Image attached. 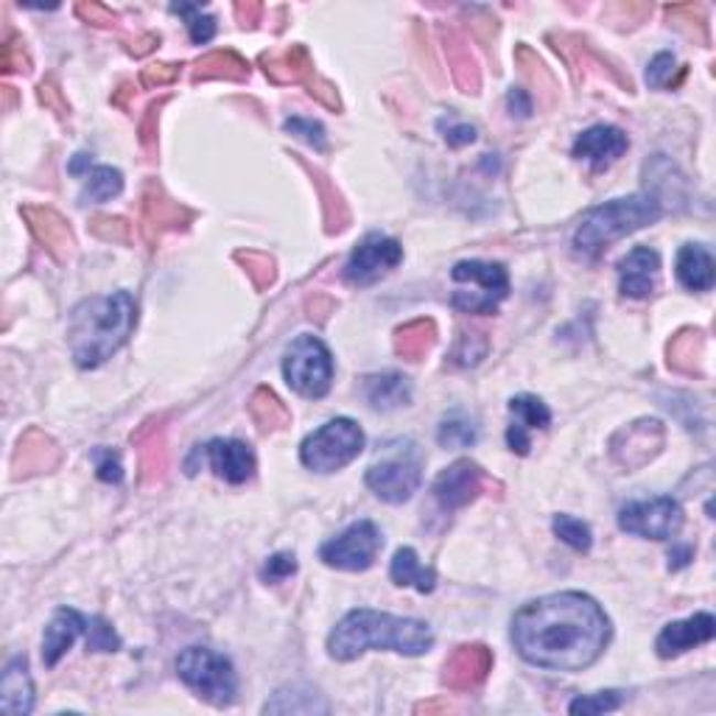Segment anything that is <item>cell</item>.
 Here are the masks:
<instances>
[{
  "label": "cell",
  "instance_id": "obj_1",
  "mask_svg": "<svg viewBox=\"0 0 716 716\" xmlns=\"http://www.w3.org/2000/svg\"><path fill=\"white\" fill-rule=\"evenodd\" d=\"M610 641V619L590 596L565 590L529 601L512 616L518 655L538 669L583 672Z\"/></svg>",
  "mask_w": 716,
  "mask_h": 716
},
{
  "label": "cell",
  "instance_id": "obj_2",
  "mask_svg": "<svg viewBox=\"0 0 716 716\" xmlns=\"http://www.w3.org/2000/svg\"><path fill=\"white\" fill-rule=\"evenodd\" d=\"M138 325V303L129 292L87 297L70 311L67 322V347L76 367L96 370L107 358L116 356Z\"/></svg>",
  "mask_w": 716,
  "mask_h": 716
},
{
  "label": "cell",
  "instance_id": "obj_3",
  "mask_svg": "<svg viewBox=\"0 0 716 716\" xmlns=\"http://www.w3.org/2000/svg\"><path fill=\"white\" fill-rule=\"evenodd\" d=\"M434 647L432 627L420 619L378 614V610H352L336 625L328 638V652L336 661L347 663L365 655L367 650H389L417 658Z\"/></svg>",
  "mask_w": 716,
  "mask_h": 716
},
{
  "label": "cell",
  "instance_id": "obj_4",
  "mask_svg": "<svg viewBox=\"0 0 716 716\" xmlns=\"http://www.w3.org/2000/svg\"><path fill=\"white\" fill-rule=\"evenodd\" d=\"M661 216V199L652 194H632L625 196V199L605 202V205L594 207L583 219L577 236H574V249H577L579 256L594 258L610 241L630 236V232L641 230L647 225H655Z\"/></svg>",
  "mask_w": 716,
  "mask_h": 716
},
{
  "label": "cell",
  "instance_id": "obj_5",
  "mask_svg": "<svg viewBox=\"0 0 716 716\" xmlns=\"http://www.w3.org/2000/svg\"><path fill=\"white\" fill-rule=\"evenodd\" d=\"M176 674L185 686L194 688L196 697L216 705V708H227V705L236 703V669H232L230 658L219 655V652L207 650V647H188L183 655L176 658Z\"/></svg>",
  "mask_w": 716,
  "mask_h": 716
},
{
  "label": "cell",
  "instance_id": "obj_6",
  "mask_svg": "<svg viewBox=\"0 0 716 716\" xmlns=\"http://www.w3.org/2000/svg\"><path fill=\"white\" fill-rule=\"evenodd\" d=\"M361 451H365V432L358 428L356 420L336 417L305 437L300 459L316 474H336L350 465Z\"/></svg>",
  "mask_w": 716,
  "mask_h": 716
},
{
  "label": "cell",
  "instance_id": "obj_7",
  "mask_svg": "<svg viewBox=\"0 0 716 716\" xmlns=\"http://www.w3.org/2000/svg\"><path fill=\"white\" fill-rule=\"evenodd\" d=\"M283 376L297 395L311 398V401L328 395L330 383H334V356L328 345L316 336H297L285 350Z\"/></svg>",
  "mask_w": 716,
  "mask_h": 716
},
{
  "label": "cell",
  "instance_id": "obj_8",
  "mask_svg": "<svg viewBox=\"0 0 716 716\" xmlns=\"http://www.w3.org/2000/svg\"><path fill=\"white\" fill-rule=\"evenodd\" d=\"M454 283H468L474 285L476 292H454L451 303L462 314H496L498 303L510 294V274L501 263H487V261H462L456 263L451 272Z\"/></svg>",
  "mask_w": 716,
  "mask_h": 716
},
{
  "label": "cell",
  "instance_id": "obj_9",
  "mask_svg": "<svg viewBox=\"0 0 716 716\" xmlns=\"http://www.w3.org/2000/svg\"><path fill=\"white\" fill-rule=\"evenodd\" d=\"M261 65L274 85H305V90L330 110H341L339 93L330 82L316 76V67L305 45H292L283 54H263Z\"/></svg>",
  "mask_w": 716,
  "mask_h": 716
},
{
  "label": "cell",
  "instance_id": "obj_10",
  "mask_svg": "<svg viewBox=\"0 0 716 716\" xmlns=\"http://www.w3.org/2000/svg\"><path fill=\"white\" fill-rule=\"evenodd\" d=\"M619 529L647 541H672L683 529V507L672 496L627 501L619 510Z\"/></svg>",
  "mask_w": 716,
  "mask_h": 716
},
{
  "label": "cell",
  "instance_id": "obj_11",
  "mask_svg": "<svg viewBox=\"0 0 716 716\" xmlns=\"http://www.w3.org/2000/svg\"><path fill=\"white\" fill-rule=\"evenodd\" d=\"M381 546V529L372 521H358L352 527H347L341 534H336L334 541L322 543L319 560L328 568L352 571L356 574V571H367L376 563Z\"/></svg>",
  "mask_w": 716,
  "mask_h": 716
},
{
  "label": "cell",
  "instance_id": "obj_12",
  "mask_svg": "<svg viewBox=\"0 0 716 716\" xmlns=\"http://www.w3.org/2000/svg\"><path fill=\"white\" fill-rule=\"evenodd\" d=\"M365 481L381 501H387V505H403V501H409V498L417 492L420 481H423V465H420V456L417 451H414V445L409 443L406 454L376 462V465L367 470Z\"/></svg>",
  "mask_w": 716,
  "mask_h": 716
},
{
  "label": "cell",
  "instance_id": "obj_13",
  "mask_svg": "<svg viewBox=\"0 0 716 716\" xmlns=\"http://www.w3.org/2000/svg\"><path fill=\"white\" fill-rule=\"evenodd\" d=\"M663 443H666V425L655 417H641L610 437V459L627 474L641 470L661 454Z\"/></svg>",
  "mask_w": 716,
  "mask_h": 716
},
{
  "label": "cell",
  "instance_id": "obj_14",
  "mask_svg": "<svg viewBox=\"0 0 716 716\" xmlns=\"http://www.w3.org/2000/svg\"><path fill=\"white\" fill-rule=\"evenodd\" d=\"M403 261V247L395 238L381 236V232H370L365 241L352 249V256L345 263V280L350 285H372L389 274L398 263Z\"/></svg>",
  "mask_w": 716,
  "mask_h": 716
},
{
  "label": "cell",
  "instance_id": "obj_15",
  "mask_svg": "<svg viewBox=\"0 0 716 716\" xmlns=\"http://www.w3.org/2000/svg\"><path fill=\"white\" fill-rule=\"evenodd\" d=\"M490 485H496V481H490V476H487L476 462L459 459L437 476L432 490L434 498H437V505L443 507L445 512H456L462 510V507L474 505L476 498L485 492V487Z\"/></svg>",
  "mask_w": 716,
  "mask_h": 716
},
{
  "label": "cell",
  "instance_id": "obj_16",
  "mask_svg": "<svg viewBox=\"0 0 716 716\" xmlns=\"http://www.w3.org/2000/svg\"><path fill=\"white\" fill-rule=\"evenodd\" d=\"M194 221V213L171 199L158 183H149L143 191V210H140V230L149 243H158L163 232L185 230Z\"/></svg>",
  "mask_w": 716,
  "mask_h": 716
},
{
  "label": "cell",
  "instance_id": "obj_17",
  "mask_svg": "<svg viewBox=\"0 0 716 716\" xmlns=\"http://www.w3.org/2000/svg\"><path fill=\"white\" fill-rule=\"evenodd\" d=\"M492 672V650L485 643H462L443 666V683L451 692H474Z\"/></svg>",
  "mask_w": 716,
  "mask_h": 716
},
{
  "label": "cell",
  "instance_id": "obj_18",
  "mask_svg": "<svg viewBox=\"0 0 716 716\" xmlns=\"http://www.w3.org/2000/svg\"><path fill=\"white\" fill-rule=\"evenodd\" d=\"M62 465V448L54 437H48L40 428H29L20 437L18 448L12 456V476L14 479H31V476L51 474Z\"/></svg>",
  "mask_w": 716,
  "mask_h": 716
},
{
  "label": "cell",
  "instance_id": "obj_19",
  "mask_svg": "<svg viewBox=\"0 0 716 716\" xmlns=\"http://www.w3.org/2000/svg\"><path fill=\"white\" fill-rule=\"evenodd\" d=\"M23 219H25V225H29V230L34 232V238H37V241L48 249L56 261L65 263L67 258L74 256V247H76L74 230H70V225L62 219L59 213L51 210V207L25 205Z\"/></svg>",
  "mask_w": 716,
  "mask_h": 716
},
{
  "label": "cell",
  "instance_id": "obj_20",
  "mask_svg": "<svg viewBox=\"0 0 716 716\" xmlns=\"http://www.w3.org/2000/svg\"><path fill=\"white\" fill-rule=\"evenodd\" d=\"M658 274H661V256L650 247H636L619 263V289L630 300H647L655 294Z\"/></svg>",
  "mask_w": 716,
  "mask_h": 716
},
{
  "label": "cell",
  "instance_id": "obj_21",
  "mask_svg": "<svg viewBox=\"0 0 716 716\" xmlns=\"http://www.w3.org/2000/svg\"><path fill=\"white\" fill-rule=\"evenodd\" d=\"M510 414L512 423L510 428H507V445H510L516 454L527 456L529 448H532L529 434L549 428L552 412H549V406L538 395H518L510 401Z\"/></svg>",
  "mask_w": 716,
  "mask_h": 716
},
{
  "label": "cell",
  "instance_id": "obj_22",
  "mask_svg": "<svg viewBox=\"0 0 716 716\" xmlns=\"http://www.w3.org/2000/svg\"><path fill=\"white\" fill-rule=\"evenodd\" d=\"M205 454L216 476L230 485H243L256 474V451L241 440H210Z\"/></svg>",
  "mask_w": 716,
  "mask_h": 716
},
{
  "label": "cell",
  "instance_id": "obj_23",
  "mask_svg": "<svg viewBox=\"0 0 716 716\" xmlns=\"http://www.w3.org/2000/svg\"><path fill=\"white\" fill-rule=\"evenodd\" d=\"M716 636V619L710 614H694L686 621H672L661 630L655 650L661 658H677L694 650L699 643H708Z\"/></svg>",
  "mask_w": 716,
  "mask_h": 716
},
{
  "label": "cell",
  "instance_id": "obj_24",
  "mask_svg": "<svg viewBox=\"0 0 716 716\" xmlns=\"http://www.w3.org/2000/svg\"><path fill=\"white\" fill-rule=\"evenodd\" d=\"M630 149V140L621 132L619 127H607V123H599V127L585 129L583 134L574 143V158L585 160L594 169H607L610 163L621 158V154Z\"/></svg>",
  "mask_w": 716,
  "mask_h": 716
},
{
  "label": "cell",
  "instance_id": "obj_25",
  "mask_svg": "<svg viewBox=\"0 0 716 716\" xmlns=\"http://www.w3.org/2000/svg\"><path fill=\"white\" fill-rule=\"evenodd\" d=\"M82 632H87V616L76 614V610H70V607H59V610L54 614V619L48 621V627H45V636H43L45 666L54 669L56 663L62 661V655L74 647L76 638H79Z\"/></svg>",
  "mask_w": 716,
  "mask_h": 716
},
{
  "label": "cell",
  "instance_id": "obj_26",
  "mask_svg": "<svg viewBox=\"0 0 716 716\" xmlns=\"http://www.w3.org/2000/svg\"><path fill=\"white\" fill-rule=\"evenodd\" d=\"M132 443L140 454V481L147 487L160 485L169 470V448H165V434L154 420H149L140 432L132 434Z\"/></svg>",
  "mask_w": 716,
  "mask_h": 716
},
{
  "label": "cell",
  "instance_id": "obj_27",
  "mask_svg": "<svg viewBox=\"0 0 716 716\" xmlns=\"http://www.w3.org/2000/svg\"><path fill=\"white\" fill-rule=\"evenodd\" d=\"M674 269H677V280L686 285L688 292H710V289H714V256H710L703 243H686V247H680Z\"/></svg>",
  "mask_w": 716,
  "mask_h": 716
},
{
  "label": "cell",
  "instance_id": "obj_28",
  "mask_svg": "<svg viewBox=\"0 0 716 716\" xmlns=\"http://www.w3.org/2000/svg\"><path fill=\"white\" fill-rule=\"evenodd\" d=\"M445 56H448L451 76H454V85L459 87L462 93H470L476 96L481 87V74H479V59L470 51L468 40L456 34V31H445Z\"/></svg>",
  "mask_w": 716,
  "mask_h": 716
},
{
  "label": "cell",
  "instance_id": "obj_29",
  "mask_svg": "<svg viewBox=\"0 0 716 716\" xmlns=\"http://www.w3.org/2000/svg\"><path fill=\"white\" fill-rule=\"evenodd\" d=\"M0 708L7 714H31L34 708V683H31L25 658H14L0 680Z\"/></svg>",
  "mask_w": 716,
  "mask_h": 716
},
{
  "label": "cell",
  "instance_id": "obj_30",
  "mask_svg": "<svg viewBox=\"0 0 716 716\" xmlns=\"http://www.w3.org/2000/svg\"><path fill=\"white\" fill-rule=\"evenodd\" d=\"M365 395L372 409L392 412V409L409 406L412 401V381L401 372H378L365 381Z\"/></svg>",
  "mask_w": 716,
  "mask_h": 716
},
{
  "label": "cell",
  "instance_id": "obj_31",
  "mask_svg": "<svg viewBox=\"0 0 716 716\" xmlns=\"http://www.w3.org/2000/svg\"><path fill=\"white\" fill-rule=\"evenodd\" d=\"M666 361L674 372L683 376H703L705 336L697 328H683L672 336L666 347Z\"/></svg>",
  "mask_w": 716,
  "mask_h": 716
},
{
  "label": "cell",
  "instance_id": "obj_32",
  "mask_svg": "<svg viewBox=\"0 0 716 716\" xmlns=\"http://www.w3.org/2000/svg\"><path fill=\"white\" fill-rule=\"evenodd\" d=\"M297 163L308 171L311 183H314L316 191H319L322 216H325V230L328 232L347 230V225H350V210H347L345 196H341L339 191H336V185L330 183V176L325 174V171H319V169H314V165L305 163L303 158H297Z\"/></svg>",
  "mask_w": 716,
  "mask_h": 716
},
{
  "label": "cell",
  "instance_id": "obj_33",
  "mask_svg": "<svg viewBox=\"0 0 716 716\" xmlns=\"http://www.w3.org/2000/svg\"><path fill=\"white\" fill-rule=\"evenodd\" d=\"M389 577L392 583L401 585V588H414L420 594H432L437 588V574L434 568H425L420 563L417 552L414 549H398L395 557H392V565H389Z\"/></svg>",
  "mask_w": 716,
  "mask_h": 716
},
{
  "label": "cell",
  "instance_id": "obj_34",
  "mask_svg": "<svg viewBox=\"0 0 716 716\" xmlns=\"http://www.w3.org/2000/svg\"><path fill=\"white\" fill-rule=\"evenodd\" d=\"M249 417L258 425V432H280L292 423V412L285 409V403L274 395L269 387H258L249 398Z\"/></svg>",
  "mask_w": 716,
  "mask_h": 716
},
{
  "label": "cell",
  "instance_id": "obj_35",
  "mask_svg": "<svg viewBox=\"0 0 716 716\" xmlns=\"http://www.w3.org/2000/svg\"><path fill=\"white\" fill-rule=\"evenodd\" d=\"M210 79H225V82L249 79L247 59H241L236 51H213V54L202 56V59L196 62L194 82H210Z\"/></svg>",
  "mask_w": 716,
  "mask_h": 716
},
{
  "label": "cell",
  "instance_id": "obj_36",
  "mask_svg": "<svg viewBox=\"0 0 716 716\" xmlns=\"http://www.w3.org/2000/svg\"><path fill=\"white\" fill-rule=\"evenodd\" d=\"M437 341V325L432 319H412L395 330V352L406 361H420Z\"/></svg>",
  "mask_w": 716,
  "mask_h": 716
},
{
  "label": "cell",
  "instance_id": "obj_37",
  "mask_svg": "<svg viewBox=\"0 0 716 716\" xmlns=\"http://www.w3.org/2000/svg\"><path fill=\"white\" fill-rule=\"evenodd\" d=\"M123 191V174L112 165H98L87 174V183L79 194V205H98V202H110L112 196H121Z\"/></svg>",
  "mask_w": 716,
  "mask_h": 716
},
{
  "label": "cell",
  "instance_id": "obj_38",
  "mask_svg": "<svg viewBox=\"0 0 716 716\" xmlns=\"http://www.w3.org/2000/svg\"><path fill=\"white\" fill-rule=\"evenodd\" d=\"M236 261L241 263L243 272L249 274V280L256 283V289H269V285L278 280V263H274V258H269L267 252H252V249H247V252H236Z\"/></svg>",
  "mask_w": 716,
  "mask_h": 716
},
{
  "label": "cell",
  "instance_id": "obj_39",
  "mask_svg": "<svg viewBox=\"0 0 716 716\" xmlns=\"http://www.w3.org/2000/svg\"><path fill=\"white\" fill-rule=\"evenodd\" d=\"M552 529L560 541L568 543V546L577 549V552H590V546H594V534H590V527L585 521H579V518L554 516Z\"/></svg>",
  "mask_w": 716,
  "mask_h": 716
},
{
  "label": "cell",
  "instance_id": "obj_40",
  "mask_svg": "<svg viewBox=\"0 0 716 716\" xmlns=\"http://www.w3.org/2000/svg\"><path fill=\"white\" fill-rule=\"evenodd\" d=\"M490 350V341L485 334H459L456 339L454 352H451L448 365L451 367H476L481 358Z\"/></svg>",
  "mask_w": 716,
  "mask_h": 716
},
{
  "label": "cell",
  "instance_id": "obj_41",
  "mask_svg": "<svg viewBox=\"0 0 716 716\" xmlns=\"http://www.w3.org/2000/svg\"><path fill=\"white\" fill-rule=\"evenodd\" d=\"M476 437H479L476 425L470 423V420H462V417L443 420V425H440V434H437V440L443 448H468V445L476 443Z\"/></svg>",
  "mask_w": 716,
  "mask_h": 716
},
{
  "label": "cell",
  "instance_id": "obj_42",
  "mask_svg": "<svg viewBox=\"0 0 716 716\" xmlns=\"http://www.w3.org/2000/svg\"><path fill=\"white\" fill-rule=\"evenodd\" d=\"M87 650L90 652H118L121 650V638L112 630V625L101 616H90L87 619Z\"/></svg>",
  "mask_w": 716,
  "mask_h": 716
},
{
  "label": "cell",
  "instance_id": "obj_43",
  "mask_svg": "<svg viewBox=\"0 0 716 716\" xmlns=\"http://www.w3.org/2000/svg\"><path fill=\"white\" fill-rule=\"evenodd\" d=\"M87 230H90L98 241L107 243H129V238H132V227H129V221L121 219V216H93Z\"/></svg>",
  "mask_w": 716,
  "mask_h": 716
},
{
  "label": "cell",
  "instance_id": "obj_44",
  "mask_svg": "<svg viewBox=\"0 0 716 716\" xmlns=\"http://www.w3.org/2000/svg\"><path fill=\"white\" fill-rule=\"evenodd\" d=\"M171 12L185 14V18H188L191 40H194L196 45H205L216 37V29H219V25H216V18H210V14H202V7H174Z\"/></svg>",
  "mask_w": 716,
  "mask_h": 716
},
{
  "label": "cell",
  "instance_id": "obj_45",
  "mask_svg": "<svg viewBox=\"0 0 716 716\" xmlns=\"http://www.w3.org/2000/svg\"><path fill=\"white\" fill-rule=\"evenodd\" d=\"M285 132H292L294 138H300L303 143L314 147L316 152H325L328 149V134H325V127L314 118H289L285 121Z\"/></svg>",
  "mask_w": 716,
  "mask_h": 716
},
{
  "label": "cell",
  "instance_id": "obj_46",
  "mask_svg": "<svg viewBox=\"0 0 716 716\" xmlns=\"http://www.w3.org/2000/svg\"><path fill=\"white\" fill-rule=\"evenodd\" d=\"M621 692H599L590 697H577L568 705L571 714H605V710H616L621 705Z\"/></svg>",
  "mask_w": 716,
  "mask_h": 716
},
{
  "label": "cell",
  "instance_id": "obj_47",
  "mask_svg": "<svg viewBox=\"0 0 716 716\" xmlns=\"http://www.w3.org/2000/svg\"><path fill=\"white\" fill-rule=\"evenodd\" d=\"M294 574H297V557H294V554H289V552L272 554V557L267 560V565L261 568L263 583H269V585L283 583V579L294 577Z\"/></svg>",
  "mask_w": 716,
  "mask_h": 716
},
{
  "label": "cell",
  "instance_id": "obj_48",
  "mask_svg": "<svg viewBox=\"0 0 716 716\" xmlns=\"http://www.w3.org/2000/svg\"><path fill=\"white\" fill-rule=\"evenodd\" d=\"M93 462H96V476L107 485H121L123 481V465L118 459L116 451L96 448L93 451Z\"/></svg>",
  "mask_w": 716,
  "mask_h": 716
},
{
  "label": "cell",
  "instance_id": "obj_49",
  "mask_svg": "<svg viewBox=\"0 0 716 716\" xmlns=\"http://www.w3.org/2000/svg\"><path fill=\"white\" fill-rule=\"evenodd\" d=\"M31 59L23 48V40L20 37H9L0 48V70L3 74H14V70H29Z\"/></svg>",
  "mask_w": 716,
  "mask_h": 716
},
{
  "label": "cell",
  "instance_id": "obj_50",
  "mask_svg": "<svg viewBox=\"0 0 716 716\" xmlns=\"http://www.w3.org/2000/svg\"><path fill=\"white\" fill-rule=\"evenodd\" d=\"M677 67V59L674 54H658L655 59L650 62V70H647V85L650 87H672V74Z\"/></svg>",
  "mask_w": 716,
  "mask_h": 716
},
{
  "label": "cell",
  "instance_id": "obj_51",
  "mask_svg": "<svg viewBox=\"0 0 716 716\" xmlns=\"http://www.w3.org/2000/svg\"><path fill=\"white\" fill-rule=\"evenodd\" d=\"M180 67H183V65H174V62H169V65L143 67V74H140V85H143V87H165V85H171V82L180 79Z\"/></svg>",
  "mask_w": 716,
  "mask_h": 716
},
{
  "label": "cell",
  "instance_id": "obj_52",
  "mask_svg": "<svg viewBox=\"0 0 716 716\" xmlns=\"http://www.w3.org/2000/svg\"><path fill=\"white\" fill-rule=\"evenodd\" d=\"M440 132H443L445 143L454 149H462L468 147V143H474L476 140V127L474 123H454V121H440Z\"/></svg>",
  "mask_w": 716,
  "mask_h": 716
},
{
  "label": "cell",
  "instance_id": "obj_53",
  "mask_svg": "<svg viewBox=\"0 0 716 716\" xmlns=\"http://www.w3.org/2000/svg\"><path fill=\"white\" fill-rule=\"evenodd\" d=\"M76 14L90 25H112L118 20L116 14H112L107 7H101V3H79V7H76Z\"/></svg>",
  "mask_w": 716,
  "mask_h": 716
},
{
  "label": "cell",
  "instance_id": "obj_54",
  "mask_svg": "<svg viewBox=\"0 0 716 716\" xmlns=\"http://www.w3.org/2000/svg\"><path fill=\"white\" fill-rule=\"evenodd\" d=\"M40 101L43 104H48L51 110L56 112V116H70V107H67L65 101H62V93H59V87L54 85V82H43V85H40Z\"/></svg>",
  "mask_w": 716,
  "mask_h": 716
},
{
  "label": "cell",
  "instance_id": "obj_55",
  "mask_svg": "<svg viewBox=\"0 0 716 716\" xmlns=\"http://www.w3.org/2000/svg\"><path fill=\"white\" fill-rule=\"evenodd\" d=\"M165 101L160 104H152L147 110V121L140 123V143L152 152L154 149V134H158V121H160V107H163Z\"/></svg>",
  "mask_w": 716,
  "mask_h": 716
},
{
  "label": "cell",
  "instance_id": "obj_56",
  "mask_svg": "<svg viewBox=\"0 0 716 716\" xmlns=\"http://www.w3.org/2000/svg\"><path fill=\"white\" fill-rule=\"evenodd\" d=\"M507 110L518 118L532 116V98H529V93L521 90V87H512V90L507 93Z\"/></svg>",
  "mask_w": 716,
  "mask_h": 716
},
{
  "label": "cell",
  "instance_id": "obj_57",
  "mask_svg": "<svg viewBox=\"0 0 716 716\" xmlns=\"http://www.w3.org/2000/svg\"><path fill=\"white\" fill-rule=\"evenodd\" d=\"M263 7L256 3V0H247V3H236V18L243 29H256L258 20H261Z\"/></svg>",
  "mask_w": 716,
  "mask_h": 716
},
{
  "label": "cell",
  "instance_id": "obj_58",
  "mask_svg": "<svg viewBox=\"0 0 716 716\" xmlns=\"http://www.w3.org/2000/svg\"><path fill=\"white\" fill-rule=\"evenodd\" d=\"M694 560V549L692 546H674L672 552H669V568L672 571H680L686 568L688 563Z\"/></svg>",
  "mask_w": 716,
  "mask_h": 716
},
{
  "label": "cell",
  "instance_id": "obj_59",
  "mask_svg": "<svg viewBox=\"0 0 716 716\" xmlns=\"http://www.w3.org/2000/svg\"><path fill=\"white\" fill-rule=\"evenodd\" d=\"M334 311V303H330L328 297H316V300H308V316L316 322H325L328 319V314Z\"/></svg>",
  "mask_w": 716,
  "mask_h": 716
},
{
  "label": "cell",
  "instance_id": "obj_60",
  "mask_svg": "<svg viewBox=\"0 0 716 716\" xmlns=\"http://www.w3.org/2000/svg\"><path fill=\"white\" fill-rule=\"evenodd\" d=\"M90 163H93V154L79 152L74 160H70V165H67V171H70V174H76V176L85 174V171H87V174H90Z\"/></svg>",
  "mask_w": 716,
  "mask_h": 716
},
{
  "label": "cell",
  "instance_id": "obj_61",
  "mask_svg": "<svg viewBox=\"0 0 716 716\" xmlns=\"http://www.w3.org/2000/svg\"><path fill=\"white\" fill-rule=\"evenodd\" d=\"M0 93H3V110H12V107H14V87L3 85V87H0Z\"/></svg>",
  "mask_w": 716,
  "mask_h": 716
}]
</instances>
